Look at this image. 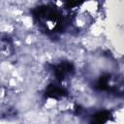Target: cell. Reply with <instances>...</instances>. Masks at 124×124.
<instances>
[{
	"label": "cell",
	"instance_id": "cell-1",
	"mask_svg": "<svg viewBox=\"0 0 124 124\" xmlns=\"http://www.w3.org/2000/svg\"><path fill=\"white\" fill-rule=\"evenodd\" d=\"M71 72H73V66L70 63H62L55 69V75L59 79H63L66 76L70 75Z\"/></svg>",
	"mask_w": 124,
	"mask_h": 124
},
{
	"label": "cell",
	"instance_id": "cell-2",
	"mask_svg": "<svg viewBox=\"0 0 124 124\" xmlns=\"http://www.w3.org/2000/svg\"><path fill=\"white\" fill-rule=\"evenodd\" d=\"M109 112L108 111H102V112H98L97 114L94 115V121L100 123V122H105L108 119L109 117Z\"/></svg>",
	"mask_w": 124,
	"mask_h": 124
},
{
	"label": "cell",
	"instance_id": "cell-3",
	"mask_svg": "<svg viewBox=\"0 0 124 124\" xmlns=\"http://www.w3.org/2000/svg\"><path fill=\"white\" fill-rule=\"evenodd\" d=\"M48 94L51 96V97H57V96H62L63 95V89L62 88H59V87H56V86H51L49 88V91H48Z\"/></svg>",
	"mask_w": 124,
	"mask_h": 124
}]
</instances>
